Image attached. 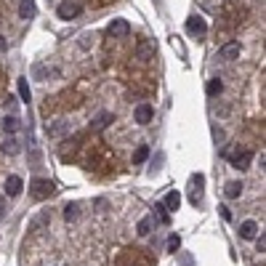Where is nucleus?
<instances>
[{"mask_svg": "<svg viewBox=\"0 0 266 266\" xmlns=\"http://www.w3.org/2000/svg\"><path fill=\"white\" fill-rule=\"evenodd\" d=\"M53 181L51 178H32V184H30V195L35 197V200H45V197H51L53 195Z\"/></svg>", "mask_w": 266, "mask_h": 266, "instance_id": "nucleus-1", "label": "nucleus"}, {"mask_svg": "<svg viewBox=\"0 0 266 266\" xmlns=\"http://www.w3.org/2000/svg\"><path fill=\"white\" fill-rule=\"evenodd\" d=\"M56 14H59V19L72 21V19H77V16L83 14V3H77V0H64V3H59Z\"/></svg>", "mask_w": 266, "mask_h": 266, "instance_id": "nucleus-2", "label": "nucleus"}, {"mask_svg": "<svg viewBox=\"0 0 266 266\" xmlns=\"http://www.w3.org/2000/svg\"><path fill=\"white\" fill-rule=\"evenodd\" d=\"M229 160H231V168H237V171H248V168H250V162H253V152L250 149L231 152Z\"/></svg>", "mask_w": 266, "mask_h": 266, "instance_id": "nucleus-3", "label": "nucleus"}, {"mask_svg": "<svg viewBox=\"0 0 266 266\" xmlns=\"http://www.w3.org/2000/svg\"><path fill=\"white\" fill-rule=\"evenodd\" d=\"M186 32H192V35L202 37V35L208 32L205 19H202V16H189V19H186Z\"/></svg>", "mask_w": 266, "mask_h": 266, "instance_id": "nucleus-4", "label": "nucleus"}, {"mask_svg": "<svg viewBox=\"0 0 266 266\" xmlns=\"http://www.w3.org/2000/svg\"><path fill=\"white\" fill-rule=\"evenodd\" d=\"M133 117H136L139 125H149L152 117H155V109H152V104H139V106H136V112H133Z\"/></svg>", "mask_w": 266, "mask_h": 266, "instance_id": "nucleus-5", "label": "nucleus"}, {"mask_svg": "<svg viewBox=\"0 0 266 266\" xmlns=\"http://www.w3.org/2000/svg\"><path fill=\"white\" fill-rule=\"evenodd\" d=\"M240 43H226L218 48V59L221 61H234V59H240Z\"/></svg>", "mask_w": 266, "mask_h": 266, "instance_id": "nucleus-6", "label": "nucleus"}, {"mask_svg": "<svg viewBox=\"0 0 266 266\" xmlns=\"http://www.w3.org/2000/svg\"><path fill=\"white\" fill-rule=\"evenodd\" d=\"M136 59H141V61H152V59H155V43L139 40V45H136Z\"/></svg>", "mask_w": 266, "mask_h": 266, "instance_id": "nucleus-7", "label": "nucleus"}, {"mask_svg": "<svg viewBox=\"0 0 266 266\" xmlns=\"http://www.w3.org/2000/svg\"><path fill=\"white\" fill-rule=\"evenodd\" d=\"M109 35L112 37H128L131 35V24H128L125 19H115L109 24Z\"/></svg>", "mask_w": 266, "mask_h": 266, "instance_id": "nucleus-8", "label": "nucleus"}, {"mask_svg": "<svg viewBox=\"0 0 266 266\" xmlns=\"http://www.w3.org/2000/svg\"><path fill=\"white\" fill-rule=\"evenodd\" d=\"M21 186H24V181L19 176H8L5 178V195L8 197H19L21 195Z\"/></svg>", "mask_w": 266, "mask_h": 266, "instance_id": "nucleus-9", "label": "nucleus"}, {"mask_svg": "<svg viewBox=\"0 0 266 266\" xmlns=\"http://www.w3.org/2000/svg\"><path fill=\"white\" fill-rule=\"evenodd\" d=\"M192 184H195V189H192L189 200L195 202V205H200V202H202V184H205V176H202V173H197V176L192 178Z\"/></svg>", "mask_w": 266, "mask_h": 266, "instance_id": "nucleus-10", "label": "nucleus"}, {"mask_svg": "<svg viewBox=\"0 0 266 266\" xmlns=\"http://www.w3.org/2000/svg\"><path fill=\"white\" fill-rule=\"evenodd\" d=\"M258 234V224L256 221H242L240 224V237L242 240H256Z\"/></svg>", "mask_w": 266, "mask_h": 266, "instance_id": "nucleus-11", "label": "nucleus"}, {"mask_svg": "<svg viewBox=\"0 0 266 266\" xmlns=\"http://www.w3.org/2000/svg\"><path fill=\"white\" fill-rule=\"evenodd\" d=\"M21 152V144H19V139H14V136H8V139L3 141V155H8V157H16Z\"/></svg>", "mask_w": 266, "mask_h": 266, "instance_id": "nucleus-12", "label": "nucleus"}, {"mask_svg": "<svg viewBox=\"0 0 266 266\" xmlns=\"http://www.w3.org/2000/svg\"><path fill=\"white\" fill-rule=\"evenodd\" d=\"M162 205H165L168 213H176L178 205H181V195H178V192H168L165 200H162Z\"/></svg>", "mask_w": 266, "mask_h": 266, "instance_id": "nucleus-13", "label": "nucleus"}, {"mask_svg": "<svg viewBox=\"0 0 266 266\" xmlns=\"http://www.w3.org/2000/svg\"><path fill=\"white\" fill-rule=\"evenodd\" d=\"M112 120H115V117H112V112H101V115H96V117H93L90 128H93V131H104V128L109 125Z\"/></svg>", "mask_w": 266, "mask_h": 266, "instance_id": "nucleus-14", "label": "nucleus"}, {"mask_svg": "<svg viewBox=\"0 0 266 266\" xmlns=\"http://www.w3.org/2000/svg\"><path fill=\"white\" fill-rule=\"evenodd\" d=\"M35 0H19V16L21 19H32L35 16Z\"/></svg>", "mask_w": 266, "mask_h": 266, "instance_id": "nucleus-15", "label": "nucleus"}, {"mask_svg": "<svg viewBox=\"0 0 266 266\" xmlns=\"http://www.w3.org/2000/svg\"><path fill=\"white\" fill-rule=\"evenodd\" d=\"M242 181H229V184H226V189H224V195L229 197V200H237V197L242 195Z\"/></svg>", "mask_w": 266, "mask_h": 266, "instance_id": "nucleus-16", "label": "nucleus"}, {"mask_svg": "<svg viewBox=\"0 0 266 266\" xmlns=\"http://www.w3.org/2000/svg\"><path fill=\"white\" fill-rule=\"evenodd\" d=\"M16 86H19V99L30 104V101H32V90H30V83H27V77H19V80H16Z\"/></svg>", "mask_w": 266, "mask_h": 266, "instance_id": "nucleus-17", "label": "nucleus"}, {"mask_svg": "<svg viewBox=\"0 0 266 266\" xmlns=\"http://www.w3.org/2000/svg\"><path fill=\"white\" fill-rule=\"evenodd\" d=\"M19 128H21V123H19V117H16V115L3 117V131H5V133H16Z\"/></svg>", "mask_w": 266, "mask_h": 266, "instance_id": "nucleus-18", "label": "nucleus"}, {"mask_svg": "<svg viewBox=\"0 0 266 266\" xmlns=\"http://www.w3.org/2000/svg\"><path fill=\"white\" fill-rule=\"evenodd\" d=\"M152 224H155V216H146V218H141V221H139V229H136V231H139L141 237H146V234L152 231Z\"/></svg>", "mask_w": 266, "mask_h": 266, "instance_id": "nucleus-19", "label": "nucleus"}, {"mask_svg": "<svg viewBox=\"0 0 266 266\" xmlns=\"http://www.w3.org/2000/svg\"><path fill=\"white\" fill-rule=\"evenodd\" d=\"M146 157H149V146H146V144H141L139 149L133 152V165H141V162H144Z\"/></svg>", "mask_w": 266, "mask_h": 266, "instance_id": "nucleus-20", "label": "nucleus"}, {"mask_svg": "<svg viewBox=\"0 0 266 266\" xmlns=\"http://www.w3.org/2000/svg\"><path fill=\"white\" fill-rule=\"evenodd\" d=\"M208 96H218V93H221V90H224V83L221 80H218V77H213V80L211 83H208Z\"/></svg>", "mask_w": 266, "mask_h": 266, "instance_id": "nucleus-21", "label": "nucleus"}, {"mask_svg": "<svg viewBox=\"0 0 266 266\" xmlns=\"http://www.w3.org/2000/svg\"><path fill=\"white\" fill-rule=\"evenodd\" d=\"M155 216H157V221H162V224L171 221V216H168V211H165V205H162V202H155Z\"/></svg>", "mask_w": 266, "mask_h": 266, "instance_id": "nucleus-22", "label": "nucleus"}, {"mask_svg": "<svg viewBox=\"0 0 266 266\" xmlns=\"http://www.w3.org/2000/svg\"><path fill=\"white\" fill-rule=\"evenodd\" d=\"M64 131H70V125H67V123H56V125L45 128V133H48V136H59V133H64Z\"/></svg>", "mask_w": 266, "mask_h": 266, "instance_id": "nucleus-23", "label": "nucleus"}, {"mask_svg": "<svg viewBox=\"0 0 266 266\" xmlns=\"http://www.w3.org/2000/svg\"><path fill=\"white\" fill-rule=\"evenodd\" d=\"M178 248H181V237H178V234H171V237H168V250L176 253Z\"/></svg>", "mask_w": 266, "mask_h": 266, "instance_id": "nucleus-24", "label": "nucleus"}, {"mask_svg": "<svg viewBox=\"0 0 266 266\" xmlns=\"http://www.w3.org/2000/svg\"><path fill=\"white\" fill-rule=\"evenodd\" d=\"M64 218H67V221H75V218H77V205H67L64 208Z\"/></svg>", "mask_w": 266, "mask_h": 266, "instance_id": "nucleus-25", "label": "nucleus"}, {"mask_svg": "<svg viewBox=\"0 0 266 266\" xmlns=\"http://www.w3.org/2000/svg\"><path fill=\"white\" fill-rule=\"evenodd\" d=\"M256 248H258V250H266V237H264V231H261V234H256Z\"/></svg>", "mask_w": 266, "mask_h": 266, "instance_id": "nucleus-26", "label": "nucleus"}, {"mask_svg": "<svg viewBox=\"0 0 266 266\" xmlns=\"http://www.w3.org/2000/svg\"><path fill=\"white\" fill-rule=\"evenodd\" d=\"M218 213H221V218H224V221H231V213H229V208H218Z\"/></svg>", "mask_w": 266, "mask_h": 266, "instance_id": "nucleus-27", "label": "nucleus"}, {"mask_svg": "<svg viewBox=\"0 0 266 266\" xmlns=\"http://www.w3.org/2000/svg\"><path fill=\"white\" fill-rule=\"evenodd\" d=\"M3 216H5V197L0 195V218H3Z\"/></svg>", "mask_w": 266, "mask_h": 266, "instance_id": "nucleus-28", "label": "nucleus"}, {"mask_svg": "<svg viewBox=\"0 0 266 266\" xmlns=\"http://www.w3.org/2000/svg\"><path fill=\"white\" fill-rule=\"evenodd\" d=\"M5 104H8V109H16V99H14V96H8V99H5Z\"/></svg>", "mask_w": 266, "mask_h": 266, "instance_id": "nucleus-29", "label": "nucleus"}, {"mask_svg": "<svg viewBox=\"0 0 266 266\" xmlns=\"http://www.w3.org/2000/svg\"><path fill=\"white\" fill-rule=\"evenodd\" d=\"M5 48H8V43H5V37L0 35V53H5Z\"/></svg>", "mask_w": 266, "mask_h": 266, "instance_id": "nucleus-30", "label": "nucleus"}]
</instances>
